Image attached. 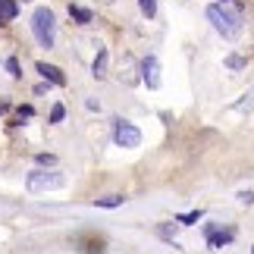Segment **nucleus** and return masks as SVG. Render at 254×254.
Wrapping results in <instances>:
<instances>
[{
    "label": "nucleus",
    "mask_w": 254,
    "mask_h": 254,
    "mask_svg": "<svg viewBox=\"0 0 254 254\" xmlns=\"http://www.w3.org/2000/svg\"><path fill=\"white\" fill-rule=\"evenodd\" d=\"M207 19L213 22V28H217L223 38H229V41L242 35V16L236 9H226L223 3H213V6H207Z\"/></svg>",
    "instance_id": "nucleus-1"
},
{
    "label": "nucleus",
    "mask_w": 254,
    "mask_h": 254,
    "mask_svg": "<svg viewBox=\"0 0 254 254\" xmlns=\"http://www.w3.org/2000/svg\"><path fill=\"white\" fill-rule=\"evenodd\" d=\"M32 32H35V38H38V44H41V47H47V51L54 47V35H57V16H54L47 6H38L35 13H32Z\"/></svg>",
    "instance_id": "nucleus-2"
},
{
    "label": "nucleus",
    "mask_w": 254,
    "mask_h": 254,
    "mask_svg": "<svg viewBox=\"0 0 254 254\" xmlns=\"http://www.w3.org/2000/svg\"><path fill=\"white\" fill-rule=\"evenodd\" d=\"M113 144L116 148H138L141 144L138 126H132L129 120H113Z\"/></svg>",
    "instance_id": "nucleus-3"
},
{
    "label": "nucleus",
    "mask_w": 254,
    "mask_h": 254,
    "mask_svg": "<svg viewBox=\"0 0 254 254\" xmlns=\"http://www.w3.org/2000/svg\"><path fill=\"white\" fill-rule=\"evenodd\" d=\"M25 185H28V191H54V189H63V185H66V176L35 170V173H28Z\"/></svg>",
    "instance_id": "nucleus-4"
},
{
    "label": "nucleus",
    "mask_w": 254,
    "mask_h": 254,
    "mask_svg": "<svg viewBox=\"0 0 254 254\" xmlns=\"http://www.w3.org/2000/svg\"><path fill=\"white\" fill-rule=\"evenodd\" d=\"M204 236H207V248H223V245H229L232 239H236V229L232 226H226V229H220L217 223H207V226H204Z\"/></svg>",
    "instance_id": "nucleus-5"
},
{
    "label": "nucleus",
    "mask_w": 254,
    "mask_h": 254,
    "mask_svg": "<svg viewBox=\"0 0 254 254\" xmlns=\"http://www.w3.org/2000/svg\"><path fill=\"white\" fill-rule=\"evenodd\" d=\"M141 79L148 88H160V60L157 57H144L141 60Z\"/></svg>",
    "instance_id": "nucleus-6"
},
{
    "label": "nucleus",
    "mask_w": 254,
    "mask_h": 254,
    "mask_svg": "<svg viewBox=\"0 0 254 254\" xmlns=\"http://www.w3.org/2000/svg\"><path fill=\"white\" fill-rule=\"evenodd\" d=\"M35 69L41 72V79H44L47 85H57V88H63V85H66V75H63V69H57V66H51V63L38 60V63H35Z\"/></svg>",
    "instance_id": "nucleus-7"
},
{
    "label": "nucleus",
    "mask_w": 254,
    "mask_h": 254,
    "mask_svg": "<svg viewBox=\"0 0 254 254\" xmlns=\"http://www.w3.org/2000/svg\"><path fill=\"white\" fill-rule=\"evenodd\" d=\"M107 63H110V54H107V47H101L97 57H94V63H91V75H94L97 82L107 79Z\"/></svg>",
    "instance_id": "nucleus-8"
},
{
    "label": "nucleus",
    "mask_w": 254,
    "mask_h": 254,
    "mask_svg": "<svg viewBox=\"0 0 254 254\" xmlns=\"http://www.w3.org/2000/svg\"><path fill=\"white\" fill-rule=\"evenodd\" d=\"M19 16V3L16 0H0V25H9Z\"/></svg>",
    "instance_id": "nucleus-9"
},
{
    "label": "nucleus",
    "mask_w": 254,
    "mask_h": 254,
    "mask_svg": "<svg viewBox=\"0 0 254 254\" xmlns=\"http://www.w3.org/2000/svg\"><path fill=\"white\" fill-rule=\"evenodd\" d=\"M69 16H72V19H75L79 25H88V22H94V13H91V9H85V6H72V3H69Z\"/></svg>",
    "instance_id": "nucleus-10"
},
{
    "label": "nucleus",
    "mask_w": 254,
    "mask_h": 254,
    "mask_svg": "<svg viewBox=\"0 0 254 254\" xmlns=\"http://www.w3.org/2000/svg\"><path fill=\"white\" fill-rule=\"evenodd\" d=\"M204 217V210H189V213H176V226H194V223H198Z\"/></svg>",
    "instance_id": "nucleus-11"
},
{
    "label": "nucleus",
    "mask_w": 254,
    "mask_h": 254,
    "mask_svg": "<svg viewBox=\"0 0 254 254\" xmlns=\"http://www.w3.org/2000/svg\"><path fill=\"white\" fill-rule=\"evenodd\" d=\"M126 198L123 194H107V198H97L94 201V207H104V210H113V207H123Z\"/></svg>",
    "instance_id": "nucleus-12"
},
{
    "label": "nucleus",
    "mask_w": 254,
    "mask_h": 254,
    "mask_svg": "<svg viewBox=\"0 0 254 254\" xmlns=\"http://www.w3.org/2000/svg\"><path fill=\"white\" fill-rule=\"evenodd\" d=\"M157 236L176 248V220H173V223H160V226H157Z\"/></svg>",
    "instance_id": "nucleus-13"
},
{
    "label": "nucleus",
    "mask_w": 254,
    "mask_h": 254,
    "mask_svg": "<svg viewBox=\"0 0 254 254\" xmlns=\"http://www.w3.org/2000/svg\"><path fill=\"white\" fill-rule=\"evenodd\" d=\"M138 9H141V16L154 19L157 16V0H138Z\"/></svg>",
    "instance_id": "nucleus-14"
},
{
    "label": "nucleus",
    "mask_w": 254,
    "mask_h": 254,
    "mask_svg": "<svg viewBox=\"0 0 254 254\" xmlns=\"http://www.w3.org/2000/svg\"><path fill=\"white\" fill-rule=\"evenodd\" d=\"M3 66H6V72L13 75V79H22V69H19V57H9Z\"/></svg>",
    "instance_id": "nucleus-15"
},
{
    "label": "nucleus",
    "mask_w": 254,
    "mask_h": 254,
    "mask_svg": "<svg viewBox=\"0 0 254 254\" xmlns=\"http://www.w3.org/2000/svg\"><path fill=\"white\" fill-rule=\"evenodd\" d=\"M35 163H38V167H54L57 157H54V154H35Z\"/></svg>",
    "instance_id": "nucleus-16"
},
{
    "label": "nucleus",
    "mask_w": 254,
    "mask_h": 254,
    "mask_svg": "<svg viewBox=\"0 0 254 254\" xmlns=\"http://www.w3.org/2000/svg\"><path fill=\"white\" fill-rule=\"evenodd\" d=\"M226 66H229V69H242V66H245V57L229 54V57H226Z\"/></svg>",
    "instance_id": "nucleus-17"
},
{
    "label": "nucleus",
    "mask_w": 254,
    "mask_h": 254,
    "mask_svg": "<svg viewBox=\"0 0 254 254\" xmlns=\"http://www.w3.org/2000/svg\"><path fill=\"white\" fill-rule=\"evenodd\" d=\"M63 116H66V107H63V104H57L54 110H51V123H63Z\"/></svg>",
    "instance_id": "nucleus-18"
},
{
    "label": "nucleus",
    "mask_w": 254,
    "mask_h": 254,
    "mask_svg": "<svg viewBox=\"0 0 254 254\" xmlns=\"http://www.w3.org/2000/svg\"><path fill=\"white\" fill-rule=\"evenodd\" d=\"M32 116H35V107H32V104L19 107V120H32Z\"/></svg>",
    "instance_id": "nucleus-19"
},
{
    "label": "nucleus",
    "mask_w": 254,
    "mask_h": 254,
    "mask_svg": "<svg viewBox=\"0 0 254 254\" xmlns=\"http://www.w3.org/2000/svg\"><path fill=\"white\" fill-rule=\"evenodd\" d=\"M239 201H242V204H248V207H251V204H254V191H239Z\"/></svg>",
    "instance_id": "nucleus-20"
},
{
    "label": "nucleus",
    "mask_w": 254,
    "mask_h": 254,
    "mask_svg": "<svg viewBox=\"0 0 254 254\" xmlns=\"http://www.w3.org/2000/svg\"><path fill=\"white\" fill-rule=\"evenodd\" d=\"M223 3H229V0H223Z\"/></svg>",
    "instance_id": "nucleus-21"
},
{
    "label": "nucleus",
    "mask_w": 254,
    "mask_h": 254,
    "mask_svg": "<svg viewBox=\"0 0 254 254\" xmlns=\"http://www.w3.org/2000/svg\"><path fill=\"white\" fill-rule=\"evenodd\" d=\"M251 254H254V248H251Z\"/></svg>",
    "instance_id": "nucleus-22"
}]
</instances>
